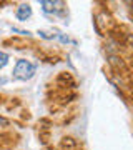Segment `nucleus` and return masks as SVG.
Masks as SVG:
<instances>
[{"label": "nucleus", "mask_w": 133, "mask_h": 150, "mask_svg": "<svg viewBox=\"0 0 133 150\" xmlns=\"http://www.w3.org/2000/svg\"><path fill=\"white\" fill-rule=\"evenodd\" d=\"M35 65L28 60H17L15 67H13V77L17 80H28L32 79L35 74Z\"/></svg>", "instance_id": "f257e3e1"}, {"label": "nucleus", "mask_w": 133, "mask_h": 150, "mask_svg": "<svg viewBox=\"0 0 133 150\" xmlns=\"http://www.w3.org/2000/svg\"><path fill=\"white\" fill-rule=\"evenodd\" d=\"M15 17H17V18H18L20 22L28 20V18L32 17V7L28 5V4H22V5L18 7V8H17Z\"/></svg>", "instance_id": "f03ea898"}, {"label": "nucleus", "mask_w": 133, "mask_h": 150, "mask_svg": "<svg viewBox=\"0 0 133 150\" xmlns=\"http://www.w3.org/2000/svg\"><path fill=\"white\" fill-rule=\"evenodd\" d=\"M60 4L62 2H47V0H42L40 2L43 12H47V13H57L60 10V7H57V5H60Z\"/></svg>", "instance_id": "7ed1b4c3"}, {"label": "nucleus", "mask_w": 133, "mask_h": 150, "mask_svg": "<svg viewBox=\"0 0 133 150\" xmlns=\"http://www.w3.org/2000/svg\"><path fill=\"white\" fill-rule=\"evenodd\" d=\"M7 64H8V55L5 52H0V69H4Z\"/></svg>", "instance_id": "20e7f679"}, {"label": "nucleus", "mask_w": 133, "mask_h": 150, "mask_svg": "<svg viewBox=\"0 0 133 150\" xmlns=\"http://www.w3.org/2000/svg\"><path fill=\"white\" fill-rule=\"evenodd\" d=\"M0 83H5V79H0Z\"/></svg>", "instance_id": "39448f33"}]
</instances>
